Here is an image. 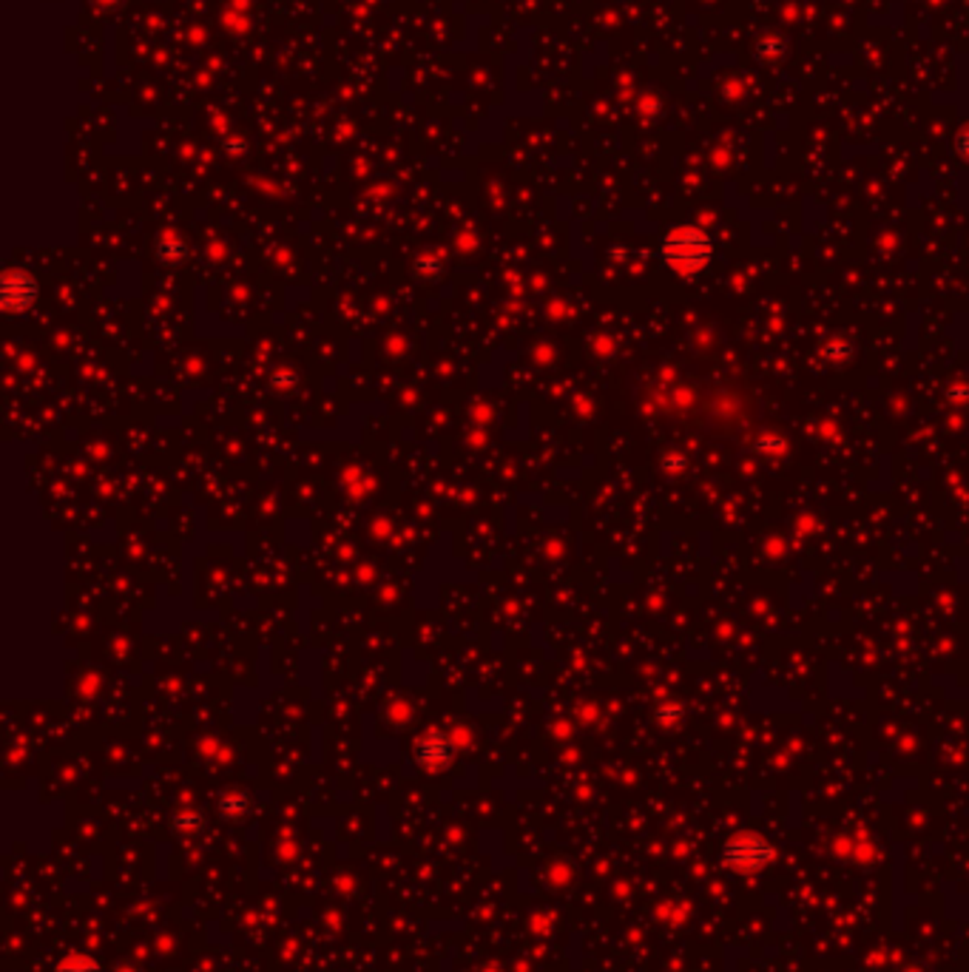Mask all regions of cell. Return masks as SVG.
<instances>
[{
    "instance_id": "5b68a950",
    "label": "cell",
    "mask_w": 969,
    "mask_h": 972,
    "mask_svg": "<svg viewBox=\"0 0 969 972\" xmlns=\"http://www.w3.org/2000/svg\"><path fill=\"white\" fill-rule=\"evenodd\" d=\"M219 810L225 819H239V816H245V810H247V799L242 793H228L219 799Z\"/></svg>"
},
{
    "instance_id": "277c9868",
    "label": "cell",
    "mask_w": 969,
    "mask_h": 972,
    "mask_svg": "<svg viewBox=\"0 0 969 972\" xmlns=\"http://www.w3.org/2000/svg\"><path fill=\"white\" fill-rule=\"evenodd\" d=\"M54 972H103V967L97 964L91 956H83V952H71L69 958H63L54 967Z\"/></svg>"
},
{
    "instance_id": "8992f818",
    "label": "cell",
    "mask_w": 969,
    "mask_h": 972,
    "mask_svg": "<svg viewBox=\"0 0 969 972\" xmlns=\"http://www.w3.org/2000/svg\"><path fill=\"white\" fill-rule=\"evenodd\" d=\"M173 830L177 833H185V836H193L202 830V816L193 813V810H182L173 816Z\"/></svg>"
},
{
    "instance_id": "7a4b0ae2",
    "label": "cell",
    "mask_w": 969,
    "mask_h": 972,
    "mask_svg": "<svg viewBox=\"0 0 969 972\" xmlns=\"http://www.w3.org/2000/svg\"><path fill=\"white\" fill-rule=\"evenodd\" d=\"M0 299H4L6 310H26L37 299V285L23 270H9L4 276V287H0Z\"/></svg>"
},
{
    "instance_id": "52a82bcc",
    "label": "cell",
    "mask_w": 969,
    "mask_h": 972,
    "mask_svg": "<svg viewBox=\"0 0 969 972\" xmlns=\"http://www.w3.org/2000/svg\"><path fill=\"white\" fill-rule=\"evenodd\" d=\"M961 151H964V157H969V134L964 131V137H961Z\"/></svg>"
},
{
    "instance_id": "6da1fadb",
    "label": "cell",
    "mask_w": 969,
    "mask_h": 972,
    "mask_svg": "<svg viewBox=\"0 0 969 972\" xmlns=\"http://www.w3.org/2000/svg\"><path fill=\"white\" fill-rule=\"evenodd\" d=\"M663 259L668 267H674L683 276L700 274L711 259V239L703 230L680 228L668 233V239L663 242Z\"/></svg>"
},
{
    "instance_id": "3957f363",
    "label": "cell",
    "mask_w": 969,
    "mask_h": 972,
    "mask_svg": "<svg viewBox=\"0 0 969 972\" xmlns=\"http://www.w3.org/2000/svg\"><path fill=\"white\" fill-rule=\"evenodd\" d=\"M415 762L426 771H441L452 762V743L443 734L433 731L421 736V743L415 748Z\"/></svg>"
},
{
    "instance_id": "ba28073f",
    "label": "cell",
    "mask_w": 969,
    "mask_h": 972,
    "mask_svg": "<svg viewBox=\"0 0 969 972\" xmlns=\"http://www.w3.org/2000/svg\"><path fill=\"white\" fill-rule=\"evenodd\" d=\"M117 972H131V969H117Z\"/></svg>"
}]
</instances>
